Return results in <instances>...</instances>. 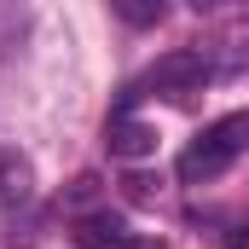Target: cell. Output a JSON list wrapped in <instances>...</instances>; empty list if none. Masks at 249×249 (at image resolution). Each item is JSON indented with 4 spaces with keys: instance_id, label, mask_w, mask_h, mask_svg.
<instances>
[{
    "instance_id": "1",
    "label": "cell",
    "mask_w": 249,
    "mask_h": 249,
    "mask_svg": "<svg viewBox=\"0 0 249 249\" xmlns=\"http://www.w3.org/2000/svg\"><path fill=\"white\" fill-rule=\"evenodd\" d=\"M244 151H249V110H232V116H220V122L203 127L197 145H186V157H180V180H186V186L220 180Z\"/></svg>"
},
{
    "instance_id": "2",
    "label": "cell",
    "mask_w": 249,
    "mask_h": 249,
    "mask_svg": "<svg viewBox=\"0 0 249 249\" xmlns=\"http://www.w3.org/2000/svg\"><path fill=\"white\" fill-rule=\"evenodd\" d=\"M209 81V64H203V53H168V58H157L151 70H145V81L139 87H127V99H139V93H191V87H203Z\"/></svg>"
},
{
    "instance_id": "3",
    "label": "cell",
    "mask_w": 249,
    "mask_h": 249,
    "mask_svg": "<svg viewBox=\"0 0 249 249\" xmlns=\"http://www.w3.org/2000/svg\"><path fill=\"white\" fill-rule=\"evenodd\" d=\"M105 145H110V157L139 162V157L157 151V127H151V122H133V116H116V122L105 127Z\"/></svg>"
},
{
    "instance_id": "4",
    "label": "cell",
    "mask_w": 249,
    "mask_h": 249,
    "mask_svg": "<svg viewBox=\"0 0 249 249\" xmlns=\"http://www.w3.org/2000/svg\"><path fill=\"white\" fill-rule=\"evenodd\" d=\"M75 244L81 249H127L133 232H127L116 214H81V220H75Z\"/></svg>"
},
{
    "instance_id": "5",
    "label": "cell",
    "mask_w": 249,
    "mask_h": 249,
    "mask_svg": "<svg viewBox=\"0 0 249 249\" xmlns=\"http://www.w3.org/2000/svg\"><path fill=\"white\" fill-rule=\"evenodd\" d=\"M127 23H162V0H116Z\"/></svg>"
},
{
    "instance_id": "6",
    "label": "cell",
    "mask_w": 249,
    "mask_h": 249,
    "mask_svg": "<svg viewBox=\"0 0 249 249\" xmlns=\"http://www.w3.org/2000/svg\"><path fill=\"white\" fill-rule=\"evenodd\" d=\"M122 191H127V203H151V197H157V180H151V174H127Z\"/></svg>"
},
{
    "instance_id": "7",
    "label": "cell",
    "mask_w": 249,
    "mask_h": 249,
    "mask_svg": "<svg viewBox=\"0 0 249 249\" xmlns=\"http://www.w3.org/2000/svg\"><path fill=\"white\" fill-rule=\"evenodd\" d=\"M87 197H99V174H75V186H70V203H87Z\"/></svg>"
},
{
    "instance_id": "8",
    "label": "cell",
    "mask_w": 249,
    "mask_h": 249,
    "mask_svg": "<svg viewBox=\"0 0 249 249\" xmlns=\"http://www.w3.org/2000/svg\"><path fill=\"white\" fill-rule=\"evenodd\" d=\"M127 249H168V244H162V238H133Z\"/></svg>"
}]
</instances>
